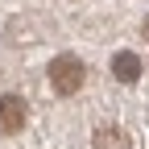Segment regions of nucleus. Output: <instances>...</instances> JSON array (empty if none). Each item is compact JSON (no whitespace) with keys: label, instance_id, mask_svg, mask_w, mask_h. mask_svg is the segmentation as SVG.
<instances>
[{"label":"nucleus","instance_id":"nucleus-1","mask_svg":"<svg viewBox=\"0 0 149 149\" xmlns=\"http://www.w3.org/2000/svg\"><path fill=\"white\" fill-rule=\"evenodd\" d=\"M50 87L54 95H74V91L83 87V62L74 58V54H58V58L50 62Z\"/></svg>","mask_w":149,"mask_h":149},{"label":"nucleus","instance_id":"nucleus-2","mask_svg":"<svg viewBox=\"0 0 149 149\" xmlns=\"http://www.w3.org/2000/svg\"><path fill=\"white\" fill-rule=\"evenodd\" d=\"M25 128V104L17 95H0V133H21Z\"/></svg>","mask_w":149,"mask_h":149},{"label":"nucleus","instance_id":"nucleus-3","mask_svg":"<svg viewBox=\"0 0 149 149\" xmlns=\"http://www.w3.org/2000/svg\"><path fill=\"white\" fill-rule=\"evenodd\" d=\"M141 70H145V66H141V58H137L133 50H120L116 58H112V74H116L120 83H137Z\"/></svg>","mask_w":149,"mask_h":149},{"label":"nucleus","instance_id":"nucleus-4","mask_svg":"<svg viewBox=\"0 0 149 149\" xmlns=\"http://www.w3.org/2000/svg\"><path fill=\"white\" fill-rule=\"evenodd\" d=\"M91 145H95V149H124V133H120V128H100Z\"/></svg>","mask_w":149,"mask_h":149},{"label":"nucleus","instance_id":"nucleus-5","mask_svg":"<svg viewBox=\"0 0 149 149\" xmlns=\"http://www.w3.org/2000/svg\"><path fill=\"white\" fill-rule=\"evenodd\" d=\"M145 33H149V21H145Z\"/></svg>","mask_w":149,"mask_h":149}]
</instances>
